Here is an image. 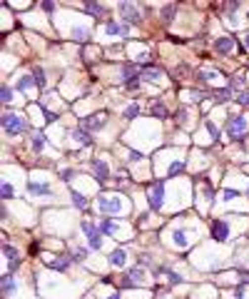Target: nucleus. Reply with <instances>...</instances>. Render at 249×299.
I'll return each mask as SVG.
<instances>
[{
	"instance_id": "nucleus-1",
	"label": "nucleus",
	"mask_w": 249,
	"mask_h": 299,
	"mask_svg": "<svg viewBox=\"0 0 249 299\" xmlns=\"http://www.w3.org/2000/svg\"><path fill=\"white\" fill-rule=\"evenodd\" d=\"M30 123H28V117L20 115V112H5L3 115V130L8 137H18L23 132H28Z\"/></svg>"
},
{
	"instance_id": "nucleus-2",
	"label": "nucleus",
	"mask_w": 249,
	"mask_h": 299,
	"mask_svg": "<svg viewBox=\"0 0 249 299\" xmlns=\"http://www.w3.org/2000/svg\"><path fill=\"white\" fill-rule=\"evenodd\" d=\"M247 132H249V123H247L244 115H229L227 117V135H229V140L244 142Z\"/></svg>"
},
{
	"instance_id": "nucleus-3",
	"label": "nucleus",
	"mask_w": 249,
	"mask_h": 299,
	"mask_svg": "<svg viewBox=\"0 0 249 299\" xmlns=\"http://www.w3.org/2000/svg\"><path fill=\"white\" fill-rule=\"evenodd\" d=\"M97 207L105 214H124V210H127L122 195H100L97 197Z\"/></svg>"
},
{
	"instance_id": "nucleus-4",
	"label": "nucleus",
	"mask_w": 249,
	"mask_h": 299,
	"mask_svg": "<svg viewBox=\"0 0 249 299\" xmlns=\"http://www.w3.org/2000/svg\"><path fill=\"white\" fill-rule=\"evenodd\" d=\"M232 217H214L209 222V232H212V239L217 245H224L229 242V237H232Z\"/></svg>"
},
{
	"instance_id": "nucleus-5",
	"label": "nucleus",
	"mask_w": 249,
	"mask_h": 299,
	"mask_svg": "<svg viewBox=\"0 0 249 299\" xmlns=\"http://www.w3.org/2000/svg\"><path fill=\"white\" fill-rule=\"evenodd\" d=\"M195 232L192 229H187V227H172L169 229V247L174 250H187L192 242H195Z\"/></svg>"
},
{
	"instance_id": "nucleus-6",
	"label": "nucleus",
	"mask_w": 249,
	"mask_h": 299,
	"mask_svg": "<svg viewBox=\"0 0 249 299\" xmlns=\"http://www.w3.org/2000/svg\"><path fill=\"white\" fill-rule=\"evenodd\" d=\"M147 205L155 212L162 210V205H165V179H155V182L147 185Z\"/></svg>"
},
{
	"instance_id": "nucleus-7",
	"label": "nucleus",
	"mask_w": 249,
	"mask_h": 299,
	"mask_svg": "<svg viewBox=\"0 0 249 299\" xmlns=\"http://www.w3.org/2000/svg\"><path fill=\"white\" fill-rule=\"evenodd\" d=\"M107 123H110V112L100 110V112H92L85 120H80V128H85L87 132H100V130L107 128Z\"/></svg>"
},
{
	"instance_id": "nucleus-8",
	"label": "nucleus",
	"mask_w": 249,
	"mask_h": 299,
	"mask_svg": "<svg viewBox=\"0 0 249 299\" xmlns=\"http://www.w3.org/2000/svg\"><path fill=\"white\" fill-rule=\"evenodd\" d=\"M28 195L40 200V197H52V185L50 179H28Z\"/></svg>"
},
{
	"instance_id": "nucleus-9",
	"label": "nucleus",
	"mask_w": 249,
	"mask_h": 299,
	"mask_svg": "<svg viewBox=\"0 0 249 299\" xmlns=\"http://www.w3.org/2000/svg\"><path fill=\"white\" fill-rule=\"evenodd\" d=\"M45 267L55 269V272H68L73 267V257L70 255H42Z\"/></svg>"
},
{
	"instance_id": "nucleus-10",
	"label": "nucleus",
	"mask_w": 249,
	"mask_h": 299,
	"mask_svg": "<svg viewBox=\"0 0 249 299\" xmlns=\"http://www.w3.org/2000/svg\"><path fill=\"white\" fill-rule=\"evenodd\" d=\"M90 167H92V174H95V179H97L100 185H107L110 182V165H107L105 157H92L90 160Z\"/></svg>"
},
{
	"instance_id": "nucleus-11",
	"label": "nucleus",
	"mask_w": 249,
	"mask_h": 299,
	"mask_svg": "<svg viewBox=\"0 0 249 299\" xmlns=\"http://www.w3.org/2000/svg\"><path fill=\"white\" fill-rule=\"evenodd\" d=\"M105 35L107 38H130V25L127 23H120V20H105Z\"/></svg>"
},
{
	"instance_id": "nucleus-12",
	"label": "nucleus",
	"mask_w": 249,
	"mask_h": 299,
	"mask_svg": "<svg viewBox=\"0 0 249 299\" xmlns=\"http://www.w3.org/2000/svg\"><path fill=\"white\" fill-rule=\"evenodd\" d=\"M3 255H5V259H8V269H5V274L18 272V269H20V252H18L10 242H3Z\"/></svg>"
},
{
	"instance_id": "nucleus-13",
	"label": "nucleus",
	"mask_w": 249,
	"mask_h": 299,
	"mask_svg": "<svg viewBox=\"0 0 249 299\" xmlns=\"http://www.w3.org/2000/svg\"><path fill=\"white\" fill-rule=\"evenodd\" d=\"M117 13L127 23H140L142 20V13H140V8L135 3H117Z\"/></svg>"
},
{
	"instance_id": "nucleus-14",
	"label": "nucleus",
	"mask_w": 249,
	"mask_h": 299,
	"mask_svg": "<svg viewBox=\"0 0 249 299\" xmlns=\"http://www.w3.org/2000/svg\"><path fill=\"white\" fill-rule=\"evenodd\" d=\"M212 47H214V52H217V55H229V52H234L237 40H234V38H229V35H219V38H214V40H212Z\"/></svg>"
},
{
	"instance_id": "nucleus-15",
	"label": "nucleus",
	"mask_w": 249,
	"mask_h": 299,
	"mask_svg": "<svg viewBox=\"0 0 249 299\" xmlns=\"http://www.w3.org/2000/svg\"><path fill=\"white\" fill-rule=\"evenodd\" d=\"M140 78H142V83H150V85H160V83H162V68H157V65L147 63V65H142V70H140Z\"/></svg>"
},
{
	"instance_id": "nucleus-16",
	"label": "nucleus",
	"mask_w": 249,
	"mask_h": 299,
	"mask_svg": "<svg viewBox=\"0 0 249 299\" xmlns=\"http://www.w3.org/2000/svg\"><path fill=\"white\" fill-rule=\"evenodd\" d=\"M70 140H73L75 147H92V145H95L92 132H87L85 128H75V130L70 132Z\"/></svg>"
},
{
	"instance_id": "nucleus-17",
	"label": "nucleus",
	"mask_w": 249,
	"mask_h": 299,
	"mask_svg": "<svg viewBox=\"0 0 249 299\" xmlns=\"http://www.w3.org/2000/svg\"><path fill=\"white\" fill-rule=\"evenodd\" d=\"M97 227H100V232H102L105 237H117V234H122V224H120L117 219H112V217H102Z\"/></svg>"
},
{
	"instance_id": "nucleus-18",
	"label": "nucleus",
	"mask_w": 249,
	"mask_h": 299,
	"mask_svg": "<svg viewBox=\"0 0 249 299\" xmlns=\"http://www.w3.org/2000/svg\"><path fill=\"white\" fill-rule=\"evenodd\" d=\"M107 262H110V267H115V269H122L124 264H127V250H124V247H117V250H112V252H110V257H107Z\"/></svg>"
},
{
	"instance_id": "nucleus-19",
	"label": "nucleus",
	"mask_w": 249,
	"mask_h": 299,
	"mask_svg": "<svg viewBox=\"0 0 249 299\" xmlns=\"http://www.w3.org/2000/svg\"><path fill=\"white\" fill-rule=\"evenodd\" d=\"M18 292V279L13 274H3V297L5 299H13Z\"/></svg>"
},
{
	"instance_id": "nucleus-20",
	"label": "nucleus",
	"mask_w": 249,
	"mask_h": 299,
	"mask_svg": "<svg viewBox=\"0 0 249 299\" xmlns=\"http://www.w3.org/2000/svg\"><path fill=\"white\" fill-rule=\"evenodd\" d=\"M35 87H38V83H35L33 75H20L15 80V90H20V92H33Z\"/></svg>"
},
{
	"instance_id": "nucleus-21",
	"label": "nucleus",
	"mask_w": 249,
	"mask_h": 299,
	"mask_svg": "<svg viewBox=\"0 0 249 299\" xmlns=\"http://www.w3.org/2000/svg\"><path fill=\"white\" fill-rule=\"evenodd\" d=\"M219 78H222V73H219V70H200V73H197V83H200V85L217 83Z\"/></svg>"
},
{
	"instance_id": "nucleus-22",
	"label": "nucleus",
	"mask_w": 249,
	"mask_h": 299,
	"mask_svg": "<svg viewBox=\"0 0 249 299\" xmlns=\"http://www.w3.org/2000/svg\"><path fill=\"white\" fill-rule=\"evenodd\" d=\"M30 150H33L35 155H40V152L45 150V135H42L40 130H35V132L30 135Z\"/></svg>"
},
{
	"instance_id": "nucleus-23",
	"label": "nucleus",
	"mask_w": 249,
	"mask_h": 299,
	"mask_svg": "<svg viewBox=\"0 0 249 299\" xmlns=\"http://www.w3.org/2000/svg\"><path fill=\"white\" fill-rule=\"evenodd\" d=\"M70 200H73V207H75V210H83V212H85V210L90 207V202H87V197H85L83 192H78L75 187L70 190Z\"/></svg>"
},
{
	"instance_id": "nucleus-24",
	"label": "nucleus",
	"mask_w": 249,
	"mask_h": 299,
	"mask_svg": "<svg viewBox=\"0 0 249 299\" xmlns=\"http://www.w3.org/2000/svg\"><path fill=\"white\" fill-rule=\"evenodd\" d=\"M85 13L90 15V18H95V20H100L105 13H107V8H102L100 3H92V0H87L85 3Z\"/></svg>"
},
{
	"instance_id": "nucleus-25",
	"label": "nucleus",
	"mask_w": 249,
	"mask_h": 299,
	"mask_svg": "<svg viewBox=\"0 0 249 299\" xmlns=\"http://www.w3.org/2000/svg\"><path fill=\"white\" fill-rule=\"evenodd\" d=\"M209 100H212L214 105H227V102L232 100V90H229V87H224V90H214V92L209 95Z\"/></svg>"
},
{
	"instance_id": "nucleus-26",
	"label": "nucleus",
	"mask_w": 249,
	"mask_h": 299,
	"mask_svg": "<svg viewBox=\"0 0 249 299\" xmlns=\"http://www.w3.org/2000/svg\"><path fill=\"white\" fill-rule=\"evenodd\" d=\"M184 97H187L184 102H202V100H209V95H207L205 90H200V87H190Z\"/></svg>"
},
{
	"instance_id": "nucleus-27",
	"label": "nucleus",
	"mask_w": 249,
	"mask_h": 299,
	"mask_svg": "<svg viewBox=\"0 0 249 299\" xmlns=\"http://www.w3.org/2000/svg\"><path fill=\"white\" fill-rule=\"evenodd\" d=\"M190 120H192L190 107H187V105L177 107V125H179V128H190Z\"/></svg>"
},
{
	"instance_id": "nucleus-28",
	"label": "nucleus",
	"mask_w": 249,
	"mask_h": 299,
	"mask_svg": "<svg viewBox=\"0 0 249 299\" xmlns=\"http://www.w3.org/2000/svg\"><path fill=\"white\" fill-rule=\"evenodd\" d=\"M30 75L35 78V83H38V87H40V90H45V85H47V78H45V70H42L40 65H30Z\"/></svg>"
},
{
	"instance_id": "nucleus-29",
	"label": "nucleus",
	"mask_w": 249,
	"mask_h": 299,
	"mask_svg": "<svg viewBox=\"0 0 249 299\" xmlns=\"http://www.w3.org/2000/svg\"><path fill=\"white\" fill-rule=\"evenodd\" d=\"M150 115H152L155 120H165V117H167V107H165V102H162V100H152Z\"/></svg>"
},
{
	"instance_id": "nucleus-30",
	"label": "nucleus",
	"mask_w": 249,
	"mask_h": 299,
	"mask_svg": "<svg viewBox=\"0 0 249 299\" xmlns=\"http://www.w3.org/2000/svg\"><path fill=\"white\" fill-rule=\"evenodd\" d=\"M70 35H73V40H78V43H87V40H90V28L75 25V28L70 30Z\"/></svg>"
},
{
	"instance_id": "nucleus-31",
	"label": "nucleus",
	"mask_w": 249,
	"mask_h": 299,
	"mask_svg": "<svg viewBox=\"0 0 249 299\" xmlns=\"http://www.w3.org/2000/svg\"><path fill=\"white\" fill-rule=\"evenodd\" d=\"M137 115H140V102H130L127 107H124V112H122V120H124V123H132Z\"/></svg>"
},
{
	"instance_id": "nucleus-32",
	"label": "nucleus",
	"mask_w": 249,
	"mask_h": 299,
	"mask_svg": "<svg viewBox=\"0 0 249 299\" xmlns=\"http://www.w3.org/2000/svg\"><path fill=\"white\" fill-rule=\"evenodd\" d=\"M102 237H105V234H102L100 229H97V232H92V234H87V247H90V250H95V252H97V250H102Z\"/></svg>"
},
{
	"instance_id": "nucleus-33",
	"label": "nucleus",
	"mask_w": 249,
	"mask_h": 299,
	"mask_svg": "<svg viewBox=\"0 0 249 299\" xmlns=\"http://www.w3.org/2000/svg\"><path fill=\"white\" fill-rule=\"evenodd\" d=\"M174 15H177V5H165V8L160 10V18H162L165 25H169V23L174 20Z\"/></svg>"
},
{
	"instance_id": "nucleus-34",
	"label": "nucleus",
	"mask_w": 249,
	"mask_h": 299,
	"mask_svg": "<svg viewBox=\"0 0 249 299\" xmlns=\"http://www.w3.org/2000/svg\"><path fill=\"white\" fill-rule=\"evenodd\" d=\"M244 85H247V83H244V75H232L227 87H229V90H234V92L239 95V92H244Z\"/></svg>"
},
{
	"instance_id": "nucleus-35",
	"label": "nucleus",
	"mask_w": 249,
	"mask_h": 299,
	"mask_svg": "<svg viewBox=\"0 0 249 299\" xmlns=\"http://www.w3.org/2000/svg\"><path fill=\"white\" fill-rule=\"evenodd\" d=\"M127 277H130L135 284H142V279H145V269L135 264V267H130V269H127Z\"/></svg>"
},
{
	"instance_id": "nucleus-36",
	"label": "nucleus",
	"mask_w": 249,
	"mask_h": 299,
	"mask_svg": "<svg viewBox=\"0 0 249 299\" xmlns=\"http://www.w3.org/2000/svg\"><path fill=\"white\" fill-rule=\"evenodd\" d=\"M87 255H90V247H75V250L70 252L73 262H85V259H87Z\"/></svg>"
},
{
	"instance_id": "nucleus-37",
	"label": "nucleus",
	"mask_w": 249,
	"mask_h": 299,
	"mask_svg": "<svg viewBox=\"0 0 249 299\" xmlns=\"http://www.w3.org/2000/svg\"><path fill=\"white\" fill-rule=\"evenodd\" d=\"M137 267H152V269H155L152 255H150V252H140V255H137Z\"/></svg>"
},
{
	"instance_id": "nucleus-38",
	"label": "nucleus",
	"mask_w": 249,
	"mask_h": 299,
	"mask_svg": "<svg viewBox=\"0 0 249 299\" xmlns=\"http://www.w3.org/2000/svg\"><path fill=\"white\" fill-rule=\"evenodd\" d=\"M13 197H15V187L10 185V179H3V200L10 202Z\"/></svg>"
},
{
	"instance_id": "nucleus-39",
	"label": "nucleus",
	"mask_w": 249,
	"mask_h": 299,
	"mask_svg": "<svg viewBox=\"0 0 249 299\" xmlns=\"http://www.w3.org/2000/svg\"><path fill=\"white\" fill-rule=\"evenodd\" d=\"M80 229H83L85 234H92V232H97L100 227H97L92 219H80Z\"/></svg>"
},
{
	"instance_id": "nucleus-40",
	"label": "nucleus",
	"mask_w": 249,
	"mask_h": 299,
	"mask_svg": "<svg viewBox=\"0 0 249 299\" xmlns=\"http://www.w3.org/2000/svg\"><path fill=\"white\" fill-rule=\"evenodd\" d=\"M13 97H15L13 87H10L8 83H3V102H5V105H10V102H13Z\"/></svg>"
},
{
	"instance_id": "nucleus-41",
	"label": "nucleus",
	"mask_w": 249,
	"mask_h": 299,
	"mask_svg": "<svg viewBox=\"0 0 249 299\" xmlns=\"http://www.w3.org/2000/svg\"><path fill=\"white\" fill-rule=\"evenodd\" d=\"M205 125H207V132L212 135V140L217 142V140H219V128H217V125L212 123V120H205Z\"/></svg>"
},
{
	"instance_id": "nucleus-42",
	"label": "nucleus",
	"mask_w": 249,
	"mask_h": 299,
	"mask_svg": "<svg viewBox=\"0 0 249 299\" xmlns=\"http://www.w3.org/2000/svg\"><path fill=\"white\" fill-rule=\"evenodd\" d=\"M237 197H239V192L232 190V187H227V190L222 192V202H232V200H237Z\"/></svg>"
},
{
	"instance_id": "nucleus-43",
	"label": "nucleus",
	"mask_w": 249,
	"mask_h": 299,
	"mask_svg": "<svg viewBox=\"0 0 249 299\" xmlns=\"http://www.w3.org/2000/svg\"><path fill=\"white\" fill-rule=\"evenodd\" d=\"M127 160H130V162H142V160H145V155H142V152H137V150H130V152H127Z\"/></svg>"
},
{
	"instance_id": "nucleus-44",
	"label": "nucleus",
	"mask_w": 249,
	"mask_h": 299,
	"mask_svg": "<svg viewBox=\"0 0 249 299\" xmlns=\"http://www.w3.org/2000/svg\"><path fill=\"white\" fill-rule=\"evenodd\" d=\"M237 102H239L242 107H249V90H244V92H239V95H237Z\"/></svg>"
},
{
	"instance_id": "nucleus-45",
	"label": "nucleus",
	"mask_w": 249,
	"mask_h": 299,
	"mask_svg": "<svg viewBox=\"0 0 249 299\" xmlns=\"http://www.w3.org/2000/svg\"><path fill=\"white\" fill-rule=\"evenodd\" d=\"M73 174H75V170H60V179H62V182H70Z\"/></svg>"
},
{
	"instance_id": "nucleus-46",
	"label": "nucleus",
	"mask_w": 249,
	"mask_h": 299,
	"mask_svg": "<svg viewBox=\"0 0 249 299\" xmlns=\"http://www.w3.org/2000/svg\"><path fill=\"white\" fill-rule=\"evenodd\" d=\"M239 8H242V3H237V0H234V3H227V13H229L227 18H232V13H237Z\"/></svg>"
},
{
	"instance_id": "nucleus-47",
	"label": "nucleus",
	"mask_w": 249,
	"mask_h": 299,
	"mask_svg": "<svg viewBox=\"0 0 249 299\" xmlns=\"http://www.w3.org/2000/svg\"><path fill=\"white\" fill-rule=\"evenodd\" d=\"M40 8H42L45 13H55V10H57V5H55V3H42Z\"/></svg>"
},
{
	"instance_id": "nucleus-48",
	"label": "nucleus",
	"mask_w": 249,
	"mask_h": 299,
	"mask_svg": "<svg viewBox=\"0 0 249 299\" xmlns=\"http://www.w3.org/2000/svg\"><path fill=\"white\" fill-rule=\"evenodd\" d=\"M105 299H122V294H120V289H115V292H112V294H107Z\"/></svg>"
},
{
	"instance_id": "nucleus-49",
	"label": "nucleus",
	"mask_w": 249,
	"mask_h": 299,
	"mask_svg": "<svg viewBox=\"0 0 249 299\" xmlns=\"http://www.w3.org/2000/svg\"><path fill=\"white\" fill-rule=\"evenodd\" d=\"M244 47L249 50V30H247V35H244Z\"/></svg>"
},
{
	"instance_id": "nucleus-50",
	"label": "nucleus",
	"mask_w": 249,
	"mask_h": 299,
	"mask_svg": "<svg viewBox=\"0 0 249 299\" xmlns=\"http://www.w3.org/2000/svg\"><path fill=\"white\" fill-rule=\"evenodd\" d=\"M247 197H249V185H247Z\"/></svg>"
}]
</instances>
